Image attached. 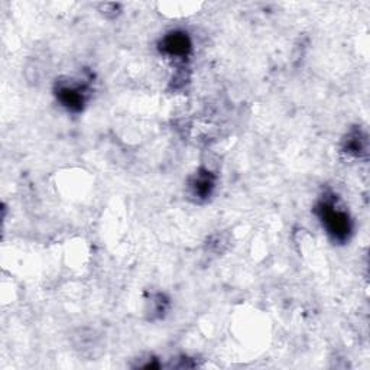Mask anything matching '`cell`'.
I'll list each match as a JSON object with an SVG mask.
<instances>
[{
    "label": "cell",
    "instance_id": "cell-2",
    "mask_svg": "<svg viewBox=\"0 0 370 370\" xmlns=\"http://www.w3.org/2000/svg\"><path fill=\"white\" fill-rule=\"evenodd\" d=\"M85 90L81 85L77 84H59L56 90V97L58 100L63 103L70 110L80 112L84 106L85 102Z\"/></svg>",
    "mask_w": 370,
    "mask_h": 370
},
{
    "label": "cell",
    "instance_id": "cell-3",
    "mask_svg": "<svg viewBox=\"0 0 370 370\" xmlns=\"http://www.w3.org/2000/svg\"><path fill=\"white\" fill-rule=\"evenodd\" d=\"M161 49L169 56L184 58L191 52V41L187 34L171 32L162 40Z\"/></svg>",
    "mask_w": 370,
    "mask_h": 370
},
{
    "label": "cell",
    "instance_id": "cell-4",
    "mask_svg": "<svg viewBox=\"0 0 370 370\" xmlns=\"http://www.w3.org/2000/svg\"><path fill=\"white\" fill-rule=\"evenodd\" d=\"M191 189L194 196L205 198L211 194L214 189V178L208 171H200L191 181Z\"/></svg>",
    "mask_w": 370,
    "mask_h": 370
},
{
    "label": "cell",
    "instance_id": "cell-5",
    "mask_svg": "<svg viewBox=\"0 0 370 370\" xmlns=\"http://www.w3.org/2000/svg\"><path fill=\"white\" fill-rule=\"evenodd\" d=\"M363 143H364V139L362 138V135L359 132H354L353 135L349 136L347 139V152H352V153H356V155H359V153L363 150Z\"/></svg>",
    "mask_w": 370,
    "mask_h": 370
},
{
    "label": "cell",
    "instance_id": "cell-1",
    "mask_svg": "<svg viewBox=\"0 0 370 370\" xmlns=\"http://www.w3.org/2000/svg\"><path fill=\"white\" fill-rule=\"evenodd\" d=\"M316 211L318 214L320 220L323 222L324 227L327 229V233L337 241H345L349 239L352 233V222L349 214L343 211L342 208H338L335 205L334 198L326 197L321 200Z\"/></svg>",
    "mask_w": 370,
    "mask_h": 370
}]
</instances>
